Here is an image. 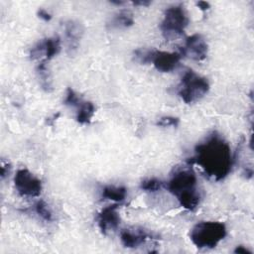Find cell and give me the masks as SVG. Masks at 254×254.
<instances>
[{
  "label": "cell",
  "instance_id": "1",
  "mask_svg": "<svg viewBox=\"0 0 254 254\" xmlns=\"http://www.w3.org/2000/svg\"><path fill=\"white\" fill-rule=\"evenodd\" d=\"M191 161L198 165L205 175L215 181L226 178L233 165L230 146L216 132L194 147Z\"/></svg>",
  "mask_w": 254,
  "mask_h": 254
},
{
  "label": "cell",
  "instance_id": "2",
  "mask_svg": "<svg viewBox=\"0 0 254 254\" xmlns=\"http://www.w3.org/2000/svg\"><path fill=\"white\" fill-rule=\"evenodd\" d=\"M195 174L190 169L175 172L168 183L169 191L175 195L185 209L192 211L200 202V194L197 190Z\"/></svg>",
  "mask_w": 254,
  "mask_h": 254
},
{
  "label": "cell",
  "instance_id": "3",
  "mask_svg": "<svg viewBox=\"0 0 254 254\" xmlns=\"http://www.w3.org/2000/svg\"><path fill=\"white\" fill-rule=\"evenodd\" d=\"M227 230L220 221H200L190 232V239L199 249H211L224 239Z\"/></svg>",
  "mask_w": 254,
  "mask_h": 254
},
{
  "label": "cell",
  "instance_id": "4",
  "mask_svg": "<svg viewBox=\"0 0 254 254\" xmlns=\"http://www.w3.org/2000/svg\"><path fill=\"white\" fill-rule=\"evenodd\" d=\"M208 90V80L192 69H188L181 79L178 94L185 103L190 104L200 100Z\"/></svg>",
  "mask_w": 254,
  "mask_h": 254
},
{
  "label": "cell",
  "instance_id": "5",
  "mask_svg": "<svg viewBox=\"0 0 254 254\" xmlns=\"http://www.w3.org/2000/svg\"><path fill=\"white\" fill-rule=\"evenodd\" d=\"M190 23L188 13L183 5H174L166 9L160 29L166 40H175L182 36Z\"/></svg>",
  "mask_w": 254,
  "mask_h": 254
},
{
  "label": "cell",
  "instance_id": "6",
  "mask_svg": "<svg viewBox=\"0 0 254 254\" xmlns=\"http://www.w3.org/2000/svg\"><path fill=\"white\" fill-rule=\"evenodd\" d=\"M14 186L19 194L28 197H37L41 194L43 185L40 179L27 169H20L14 176Z\"/></svg>",
  "mask_w": 254,
  "mask_h": 254
},
{
  "label": "cell",
  "instance_id": "7",
  "mask_svg": "<svg viewBox=\"0 0 254 254\" xmlns=\"http://www.w3.org/2000/svg\"><path fill=\"white\" fill-rule=\"evenodd\" d=\"M61 38L59 36H54L50 38L43 39L39 41L30 52V58L32 60L50 61L54 59L61 52Z\"/></svg>",
  "mask_w": 254,
  "mask_h": 254
},
{
  "label": "cell",
  "instance_id": "8",
  "mask_svg": "<svg viewBox=\"0 0 254 254\" xmlns=\"http://www.w3.org/2000/svg\"><path fill=\"white\" fill-rule=\"evenodd\" d=\"M180 52L183 57L188 56L193 61L201 62L207 57L208 46L202 35L193 34L187 38L185 47Z\"/></svg>",
  "mask_w": 254,
  "mask_h": 254
},
{
  "label": "cell",
  "instance_id": "9",
  "mask_svg": "<svg viewBox=\"0 0 254 254\" xmlns=\"http://www.w3.org/2000/svg\"><path fill=\"white\" fill-rule=\"evenodd\" d=\"M183 55L181 52L154 51L152 64L161 72H170L178 67Z\"/></svg>",
  "mask_w": 254,
  "mask_h": 254
},
{
  "label": "cell",
  "instance_id": "10",
  "mask_svg": "<svg viewBox=\"0 0 254 254\" xmlns=\"http://www.w3.org/2000/svg\"><path fill=\"white\" fill-rule=\"evenodd\" d=\"M64 30L66 43V52L73 55L78 47L83 35V26L75 20H67L64 22Z\"/></svg>",
  "mask_w": 254,
  "mask_h": 254
},
{
  "label": "cell",
  "instance_id": "11",
  "mask_svg": "<svg viewBox=\"0 0 254 254\" xmlns=\"http://www.w3.org/2000/svg\"><path fill=\"white\" fill-rule=\"evenodd\" d=\"M97 224L103 234L117 229L120 223V215L118 212V205L111 204L104 207L97 215Z\"/></svg>",
  "mask_w": 254,
  "mask_h": 254
},
{
  "label": "cell",
  "instance_id": "12",
  "mask_svg": "<svg viewBox=\"0 0 254 254\" xmlns=\"http://www.w3.org/2000/svg\"><path fill=\"white\" fill-rule=\"evenodd\" d=\"M151 237V233L141 227L127 228L120 232L121 243L126 248H137Z\"/></svg>",
  "mask_w": 254,
  "mask_h": 254
},
{
  "label": "cell",
  "instance_id": "13",
  "mask_svg": "<svg viewBox=\"0 0 254 254\" xmlns=\"http://www.w3.org/2000/svg\"><path fill=\"white\" fill-rule=\"evenodd\" d=\"M76 115L75 119L79 124H88L90 123L94 112L95 107L91 101L82 100L79 105L76 107Z\"/></svg>",
  "mask_w": 254,
  "mask_h": 254
},
{
  "label": "cell",
  "instance_id": "14",
  "mask_svg": "<svg viewBox=\"0 0 254 254\" xmlns=\"http://www.w3.org/2000/svg\"><path fill=\"white\" fill-rule=\"evenodd\" d=\"M134 24L133 14L127 10H122L116 13L108 23V26L111 29H120V28H129Z\"/></svg>",
  "mask_w": 254,
  "mask_h": 254
},
{
  "label": "cell",
  "instance_id": "15",
  "mask_svg": "<svg viewBox=\"0 0 254 254\" xmlns=\"http://www.w3.org/2000/svg\"><path fill=\"white\" fill-rule=\"evenodd\" d=\"M101 195L105 199H109L115 202H121L126 198L127 189L122 186L109 185L103 188Z\"/></svg>",
  "mask_w": 254,
  "mask_h": 254
},
{
  "label": "cell",
  "instance_id": "16",
  "mask_svg": "<svg viewBox=\"0 0 254 254\" xmlns=\"http://www.w3.org/2000/svg\"><path fill=\"white\" fill-rule=\"evenodd\" d=\"M37 72L39 74V78L41 80V84L43 88H45L47 91L50 90L52 87L51 85V77L47 66V61H40V63L37 65Z\"/></svg>",
  "mask_w": 254,
  "mask_h": 254
},
{
  "label": "cell",
  "instance_id": "17",
  "mask_svg": "<svg viewBox=\"0 0 254 254\" xmlns=\"http://www.w3.org/2000/svg\"><path fill=\"white\" fill-rule=\"evenodd\" d=\"M35 212L45 221L53 220V212L49 206V204L44 199H39L34 205Z\"/></svg>",
  "mask_w": 254,
  "mask_h": 254
},
{
  "label": "cell",
  "instance_id": "18",
  "mask_svg": "<svg viewBox=\"0 0 254 254\" xmlns=\"http://www.w3.org/2000/svg\"><path fill=\"white\" fill-rule=\"evenodd\" d=\"M164 186V183L156 178H150L146 179L141 182L140 189L146 191H157L160 189H162Z\"/></svg>",
  "mask_w": 254,
  "mask_h": 254
},
{
  "label": "cell",
  "instance_id": "19",
  "mask_svg": "<svg viewBox=\"0 0 254 254\" xmlns=\"http://www.w3.org/2000/svg\"><path fill=\"white\" fill-rule=\"evenodd\" d=\"M155 50H146V49H138L134 52V59L136 62L145 64H151L153 60Z\"/></svg>",
  "mask_w": 254,
  "mask_h": 254
},
{
  "label": "cell",
  "instance_id": "20",
  "mask_svg": "<svg viewBox=\"0 0 254 254\" xmlns=\"http://www.w3.org/2000/svg\"><path fill=\"white\" fill-rule=\"evenodd\" d=\"M82 100L83 99L71 87H68L66 89L65 97H64V103L65 105L72 106V107H77Z\"/></svg>",
  "mask_w": 254,
  "mask_h": 254
},
{
  "label": "cell",
  "instance_id": "21",
  "mask_svg": "<svg viewBox=\"0 0 254 254\" xmlns=\"http://www.w3.org/2000/svg\"><path fill=\"white\" fill-rule=\"evenodd\" d=\"M180 123V119L178 117H174V116H163L161 117L158 122L157 125L161 126V127H169V126H173L176 127L178 126Z\"/></svg>",
  "mask_w": 254,
  "mask_h": 254
},
{
  "label": "cell",
  "instance_id": "22",
  "mask_svg": "<svg viewBox=\"0 0 254 254\" xmlns=\"http://www.w3.org/2000/svg\"><path fill=\"white\" fill-rule=\"evenodd\" d=\"M37 16L45 22H49L52 19V15L46 9H43V8H41L37 11Z\"/></svg>",
  "mask_w": 254,
  "mask_h": 254
},
{
  "label": "cell",
  "instance_id": "23",
  "mask_svg": "<svg viewBox=\"0 0 254 254\" xmlns=\"http://www.w3.org/2000/svg\"><path fill=\"white\" fill-rule=\"evenodd\" d=\"M234 253H236V254H252V251H250L246 247L240 245L234 249Z\"/></svg>",
  "mask_w": 254,
  "mask_h": 254
},
{
  "label": "cell",
  "instance_id": "24",
  "mask_svg": "<svg viewBox=\"0 0 254 254\" xmlns=\"http://www.w3.org/2000/svg\"><path fill=\"white\" fill-rule=\"evenodd\" d=\"M10 172V165L9 164H2L1 167V179H4Z\"/></svg>",
  "mask_w": 254,
  "mask_h": 254
},
{
  "label": "cell",
  "instance_id": "25",
  "mask_svg": "<svg viewBox=\"0 0 254 254\" xmlns=\"http://www.w3.org/2000/svg\"><path fill=\"white\" fill-rule=\"evenodd\" d=\"M196 5H197V7H198L201 11H206V10H208L209 7H210L209 3L205 2V1H198V2L196 3Z\"/></svg>",
  "mask_w": 254,
  "mask_h": 254
},
{
  "label": "cell",
  "instance_id": "26",
  "mask_svg": "<svg viewBox=\"0 0 254 254\" xmlns=\"http://www.w3.org/2000/svg\"><path fill=\"white\" fill-rule=\"evenodd\" d=\"M133 4L136 5V6H138V5H140V6H149L151 4V2L150 1H135V2H133Z\"/></svg>",
  "mask_w": 254,
  "mask_h": 254
}]
</instances>
